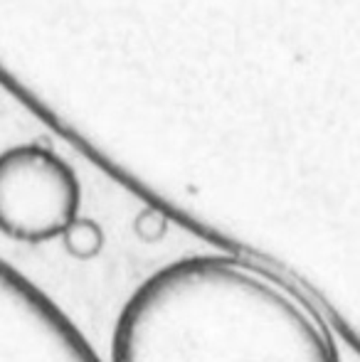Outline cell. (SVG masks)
Returning a JSON list of instances; mask_svg holds the SVG:
<instances>
[{
	"instance_id": "1",
	"label": "cell",
	"mask_w": 360,
	"mask_h": 362,
	"mask_svg": "<svg viewBox=\"0 0 360 362\" xmlns=\"http://www.w3.org/2000/svg\"><path fill=\"white\" fill-rule=\"evenodd\" d=\"M111 362H341L336 335L277 279L230 254L146 276L111 330Z\"/></svg>"
},
{
	"instance_id": "2",
	"label": "cell",
	"mask_w": 360,
	"mask_h": 362,
	"mask_svg": "<svg viewBox=\"0 0 360 362\" xmlns=\"http://www.w3.org/2000/svg\"><path fill=\"white\" fill-rule=\"evenodd\" d=\"M82 187L74 170L40 144L0 153V232L15 242L42 244L79 224Z\"/></svg>"
}]
</instances>
